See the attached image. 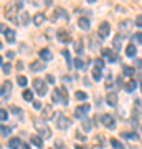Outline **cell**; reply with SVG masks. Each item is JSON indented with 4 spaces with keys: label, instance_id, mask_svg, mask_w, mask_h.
<instances>
[{
    "label": "cell",
    "instance_id": "obj_54",
    "mask_svg": "<svg viewBox=\"0 0 142 149\" xmlns=\"http://www.w3.org/2000/svg\"><path fill=\"white\" fill-rule=\"evenodd\" d=\"M56 149H63V144H61V143H56Z\"/></svg>",
    "mask_w": 142,
    "mask_h": 149
},
{
    "label": "cell",
    "instance_id": "obj_21",
    "mask_svg": "<svg viewBox=\"0 0 142 149\" xmlns=\"http://www.w3.org/2000/svg\"><path fill=\"white\" fill-rule=\"evenodd\" d=\"M81 126H83V129L86 131V133H88V131L91 129V121H89V119H88L86 116L81 118Z\"/></svg>",
    "mask_w": 142,
    "mask_h": 149
},
{
    "label": "cell",
    "instance_id": "obj_35",
    "mask_svg": "<svg viewBox=\"0 0 142 149\" xmlns=\"http://www.w3.org/2000/svg\"><path fill=\"white\" fill-rule=\"evenodd\" d=\"M28 22H30V17H28V13H26V12H21V23H23V25H26Z\"/></svg>",
    "mask_w": 142,
    "mask_h": 149
},
{
    "label": "cell",
    "instance_id": "obj_7",
    "mask_svg": "<svg viewBox=\"0 0 142 149\" xmlns=\"http://www.w3.org/2000/svg\"><path fill=\"white\" fill-rule=\"evenodd\" d=\"M89 109H91V106L88 104V103H84V104H79V106L74 109V114H76L78 118H84L86 116V113L89 111Z\"/></svg>",
    "mask_w": 142,
    "mask_h": 149
},
{
    "label": "cell",
    "instance_id": "obj_37",
    "mask_svg": "<svg viewBox=\"0 0 142 149\" xmlns=\"http://www.w3.org/2000/svg\"><path fill=\"white\" fill-rule=\"evenodd\" d=\"M7 118H8V113L5 109H0V121H7Z\"/></svg>",
    "mask_w": 142,
    "mask_h": 149
},
{
    "label": "cell",
    "instance_id": "obj_19",
    "mask_svg": "<svg viewBox=\"0 0 142 149\" xmlns=\"http://www.w3.org/2000/svg\"><path fill=\"white\" fill-rule=\"evenodd\" d=\"M43 22H45V15H43V13H35V15H33V23H35L37 27H40Z\"/></svg>",
    "mask_w": 142,
    "mask_h": 149
},
{
    "label": "cell",
    "instance_id": "obj_4",
    "mask_svg": "<svg viewBox=\"0 0 142 149\" xmlns=\"http://www.w3.org/2000/svg\"><path fill=\"white\" fill-rule=\"evenodd\" d=\"M33 88H35V91H37L40 96H45L48 93V86L46 83L43 80H40V78H37V80H33Z\"/></svg>",
    "mask_w": 142,
    "mask_h": 149
},
{
    "label": "cell",
    "instance_id": "obj_17",
    "mask_svg": "<svg viewBox=\"0 0 142 149\" xmlns=\"http://www.w3.org/2000/svg\"><path fill=\"white\" fill-rule=\"evenodd\" d=\"M136 53H137V48H136V45H134V43H129V45L126 47V55L132 58V56H134Z\"/></svg>",
    "mask_w": 142,
    "mask_h": 149
},
{
    "label": "cell",
    "instance_id": "obj_45",
    "mask_svg": "<svg viewBox=\"0 0 142 149\" xmlns=\"http://www.w3.org/2000/svg\"><path fill=\"white\" fill-rule=\"evenodd\" d=\"M46 81L50 83V85H53V83H55V76H53V74H48V76H46Z\"/></svg>",
    "mask_w": 142,
    "mask_h": 149
},
{
    "label": "cell",
    "instance_id": "obj_1",
    "mask_svg": "<svg viewBox=\"0 0 142 149\" xmlns=\"http://www.w3.org/2000/svg\"><path fill=\"white\" fill-rule=\"evenodd\" d=\"M53 103H61V104H68V91L64 86L61 88H56L53 91V96H51Z\"/></svg>",
    "mask_w": 142,
    "mask_h": 149
},
{
    "label": "cell",
    "instance_id": "obj_11",
    "mask_svg": "<svg viewBox=\"0 0 142 149\" xmlns=\"http://www.w3.org/2000/svg\"><path fill=\"white\" fill-rule=\"evenodd\" d=\"M15 30H12V28H7L5 30V42L7 43H15Z\"/></svg>",
    "mask_w": 142,
    "mask_h": 149
},
{
    "label": "cell",
    "instance_id": "obj_10",
    "mask_svg": "<svg viewBox=\"0 0 142 149\" xmlns=\"http://www.w3.org/2000/svg\"><path fill=\"white\" fill-rule=\"evenodd\" d=\"M103 55H104L106 58L109 60L111 63H114V61H117V55L114 53V52H111L109 48H104V50H103Z\"/></svg>",
    "mask_w": 142,
    "mask_h": 149
},
{
    "label": "cell",
    "instance_id": "obj_26",
    "mask_svg": "<svg viewBox=\"0 0 142 149\" xmlns=\"http://www.w3.org/2000/svg\"><path fill=\"white\" fill-rule=\"evenodd\" d=\"M74 96H76V100H79V101H83V100H86V98H88V95H86L84 91H76V93H74Z\"/></svg>",
    "mask_w": 142,
    "mask_h": 149
},
{
    "label": "cell",
    "instance_id": "obj_61",
    "mask_svg": "<svg viewBox=\"0 0 142 149\" xmlns=\"http://www.w3.org/2000/svg\"><path fill=\"white\" fill-rule=\"evenodd\" d=\"M0 91H2V88H0Z\"/></svg>",
    "mask_w": 142,
    "mask_h": 149
},
{
    "label": "cell",
    "instance_id": "obj_36",
    "mask_svg": "<svg viewBox=\"0 0 142 149\" xmlns=\"http://www.w3.org/2000/svg\"><path fill=\"white\" fill-rule=\"evenodd\" d=\"M121 136L126 139H137V134H134V133H122Z\"/></svg>",
    "mask_w": 142,
    "mask_h": 149
},
{
    "label": "cell",
    "instance_id": "obj_18",
    "mask_svg": "<svg viewBox=\"0 0 142 149\" xmlns=\"http://www.w3.org/2000/svg\"><path fill=\"white\" fill-rule=\"evenodd\" d=\"M106 101H107V104H111V106H116L117 104V95L109 93V95L106 96Z\"/></svg>",
    "mask_w": 142,
    "mask_h": 149
},
{
    "label": "cell",
    "instance_id": "obj_42",
    "mask_svg": "<svg viewBox=\"0 0 142 149\" xmlns=\"http://www.w3.org/2000/svg\"><path fill=\"white\" fill-rule=\"evenodd\" d=\"M10 71H12V66H10L8 63H5V65H3V73H5V74H8Z\"/></svg>",
    "mask_w": 142,
    "mask_h": 149
},
{
    "label": "cell",
    "instance_id": "obj_24",
    "mask_svg": "<svg viewBox=\"0 0 142 149\" xmlns=\"http://www.w3.org/2000/svg\"><path fill=\"white\" fill-rule=\"evenodd\" d=\"M32 144H35L37 148H42L43 141H42V138H40V136H35V134H33V136H32Z\"/></svg>",
    "mask_w": 142,
    "mask_h": 149
},
{
    "label": "cell",
    "instance_id": "obj_47",
    "mask_svg": "<svg viewBox=\"0 0 142 149\" xmlns=\"http://www.w3.org/2000/svg\"><path fill=\"white\" fill-rule=\"evenodd\" d=\"M15 5H17V8H18V10H21V8H23V3H21V2H15Z\"/></svg>",
    "mask_w": 142,
    "mask_h": 149
},
{
    "label": "cell",
    "instance_id": "obj_23",
    "mask_svg": "<svg viewBox=\"0 0 142 149\" xmlns=\"http://www.w3.org/2000/svg\"><path fill=\"white\" fill-rule=\"evenodd\" d=\"M136 86H137V81H127L126 83V86H124V88H126V91H129V93H131V91H134L136 90Z\"/></svg>",
    "mask_w": 142,
    "mask_h": 149
},
{
    "label": "cell",
    "instance_id": "obj_30",
    "mask_svg": "<svg viewBox=\"0 0 142 149\" xmlns=\"http://www.w3.org/2000/svg\"><path fill=\"white\" fill-rule=\"evenodd\" d=\"M94 68L103 70V68H104V61H103L101 58H96V60H94Z\"/></svg>",
    "mask_w": 142,
    "mask_h": 149
},
{
    "label": "cell",
    "instance_id": "obj_58",
    "mask_svg": "<svg viewBox=\"0 0 142 149\" xmlns=\"http://www.w3.org/2000/svg\"><path fill=\"white\" fill-rule=\"evenodd\" d=\"M0 63H2V56H0Z\"/></svg>",
    "mask_w": 142,
    "mask_h": 149
},
{
    "label": "cell",
    "instance_id": "obj_2",
    "mask_svg": "<svg viewBox=\"0 0 142 149\" xmlns=\"http://www.w3.org/2000/svg\"><path fill=\"white\" fill-rule=\"evenodd\" d=\"M33 126H35V129L42 134L43 138H50L51 136V131H50V128L46 126V123L43 119H33Z\"/></svg>",
    "mask_w": 142,
    "mask_h": 149
},
{
    "label": "cell",
    "instance_id": "obj_6",
    "mask_svg": "<svg viewBox=\"0 0 142 149\" xmlns=\"http://www.w3.org/2000/svg\"><path fill=\"white\" fill-rule=\"evenodd\" d=\"M101 121H103V124H104L107 129L116 128V119L111 116V114H103V116H101Z\"/></svg>",
    "mask_w": 142,
    "mask_h": 149
},
{
    "label": "cell",
    "instance_id": "obj_40",
    "mask_svg": "<svg viewBox=\"0 0 142 149\" xmlns=\"http://www.w3.org/2000/svg\"><path fill=\"white\" fill-rule=\"evenodd\" d=\"M63 56L66 58V61H68V65L71 66V58H69V52H68V50H63Z\"/></svg>",
    "mask_w": 142,
    "mask_h": 149
},
{
    "label": "cell",
    "instance_id": "obj_59",
    "mask_svg": "<svg viewBox=\"0 0 142 149\" xmlns=\"http://www.w3.org/2000/svg\"><path fill=\"white\" fill-rule=\"evenodd\" d=\"M0 149H3V148H2V144H0Z\"/></svg>",
    "mask_w": 142,
    "mask_h": 149
},
{
    "label": "cell",
    "instance_id": "obj_8",
    "mask_svg": "<svg viewBox=\"0 0 142 149\" xmlns=\"http://www.w3.org/2000/svg\"><path fill=\"white\" fill-rule=\"evenodd\" d=\"M42 116H43L45 121H46V119H51V118L55 116V111H53L51 104H45V106L42 108Z\"/></svg>",
    "mask_w": 142,
    "mask_h": 149
},
{
    "label": "cell",
    "instance_id": "obj_57",
    "mask_svg": "<svg viewBox=\"0 0 142 149\" xmlns=\"http://www.w3.org/2000/svg\"><path fill=\"white\" fill-rule=\"evenodd\" d=\"M141 91H142V81H141Z\"/></svg>",
    "mask_w": 142,
    "mask_h": 149
},
{
    "label": "cell",
    "instance_id": "obj_33",
    "mask_svg": "<svg viewBox=\"0 0 142 149\" xmlns=\"http://www.w3.org/2000/svg\"><path fill=\"white\" fill-rule=\"evenodd\" d=\"M17 81H18V85H20V86H26V83H28V80H26L23 74H20V76L17 78Z\"/></svg>",
    "mask_w": 142,
    "mask_h": 149
},
{
    "label": "cell",
    "instance_id": "obj_53",
    "mask_svg": "<svg viewBox=\"0 0 142 149\" xmlns=\"http://www.w3.org/2000/svg\"><path fill=\"white\" fill-rule=\"evenodd\" d=\"M20 149H30V146H28V144H21Z\"/></svg>",
    "mask_w": 142,
    "mask_h": 149
},
{
    "label": "cell",
    "instance_id": "obj_41",
    "mask_svg": "<svg viewBox=\"0 0 142 149\" xmlns=\"http://www.w3.org/2000/svg\"><path fill=\"white\" fill-rule=\"evenodd\" d=\"M134 42H139V43H142V32H137L136 35H134Z\"/></svg>",
    "mask_w": 142,
    "mask_h": 149
},
{
    "label": "cell",
    "instance_id": "obj_44",
    "mask_svg": "<svg viewBox=\"0 0 142 149\" xmlns=\"http://www.w3.org/2000/svg\"><path fill=\"white\" fill-rule=\"evenodd\" d=\"M136 25L139 28H142V15H137V18H136Z\"/></svg>",
    "mask_w": 142,
    "mask_h": 149
},
{
    "label": "cell",
    "instance_id": "obj_56",
    "mask_svg": "<svg viewBox=\"0 0 142 149\" xmlns=\"http://www.w3.org/2000/svg\"><path fill=\"white\" fill-rule=\"evenodd\" d=\"M76 149H86L84 146H76Z\"/></svg>",
    "mask_w": 142,
    "mask_h": 149
},
{
    "label": "cell",
    "instance_id": "obj_52",
    "mask_svg": "<svg viewBox=\"0 0 142 149\" xmlns=\"http://www.w3.org/2000/svg\"><path fill=\"white\" fill-rule=\"evenodd\" d=\"M136 106H141V108H142V100H137V101H136Z\"/></svg>",
    "mask_w": 142,
    "mask_h": 149
},
{
    "label": "cell",
    "instance_id": "obj_43",
    "mask_svg": "<svg viewBox=\"0 0 142 149\" xmlns=\"http://www.w3.org/2000/svg\"><path fill=\"white\" fill-rule=\"evenodd\" d=\"M10 109H12V113H13V114H21V109H20V108H17V106H10Z\"/></svg>",
    "mask_w": 142,
    "mask_h": 149
},
{
    "label": "cell",
    "instance_id": "obj_49",
    "mask_svg": "<svg viewBox=\"0 0 142 149\" xmlns=\"http://www.w3.org/2000/svg\"><path fill=\"white\" fill-rule=\"evenodd\" d=\"M13 56H15L13 52H7V58H13Z\"/></svg>",
    "mask_w": 142,
    "mask_h": 149
},
{
    "label": "cell",
    "instance_id": "obj_60",
    "mask_svg": "<svg viewBox=\"0 0 142 149\" xmlns=\"http://www.w3.org/2000/svg\"><path fill=\"white\" fill-rule=\"evenodd\" d=\"M0 48H2V42H0Z\"/></svg>",
    "mask_w": 142,
    "mask_h": 149
},
{
    "label": "cell",
    "instance_id": "obj_55",
    "mask_svg": "<svg viewBox=\"0 0 142 149\" xmlns=\"http://www.w3.org/2000/svg\"><path fill=\"white\" fill-rule=\"evenodd\" d=\"M136 65H139V66H142V60H136Z\"/></svg>",
    "mask_w": 142,
    "mask_h": 149
},
{
    "label": "cell",
    "instance_id": "obj_28",
    "mask_svg": "<svg viewBox=\"0 0 142 149\" xmlns=\"http://www.w3.org/2000/svg\"><path fill=\"white\" fill-rule=\"evenodd\" d=\"M73 63H74V66H76L78 70H84V61H83L81 58H76Z\"/></svg>",
    "mask_w": 142,
    "mask_h": 149
},
{
    "label": "cell",
    "instance_id": "obj_38",
    "mask_svg": "<svg viewBox=\"0 0 142 149\" xmlns=\"http://www.w3.org/2000/svg\"><path fill=\"white\" fill-rule=\"evenodd\" d=\"M124 74H127V76L134 74V68L132 66H124Z\"/></svg>",
    "mask_w": 142,
    "mask_h": 149
},
{
    "label": "cell",
    "instance_id": "obj_15",
    "mask_svg": "<svg viewBox=\"0 0 142 149\" xmlns=\"http://www.w3.org/2000/svg\"><path fill=\"white\" fill-rule=\"evenodd\" d=\"M40 58L45 60V61H50V60L53 58V55L48 48H43V50H40Z\"/></svg>",
    "mask_w": 142,
    "mask_h": 149
},
{
    "label": "cell",
    "instance_id": "obj_32",
    "mask_svg": "<svg viewBox=\"0 0 142 149\" xmlns=\"http://www.w3.org/2000/svg\"><path fill=\"white\" fill-rule=\"evenodd\" d=\"M10 131H12V129L8 128V126H0V134H2V136H8Z\"/></svg>",
    "mask_w": 142,
    "mask_h": 149
},
{
    "label": "cell",
    "instance_id": "obj_34",
    "mask_svg": "<svg viewBox=\"0 0 142 149\" xmlns=\"http://www.w3.org/2000/svg\"><path fill=\"white\" fill-rule=\"evenodd\" d=\"M131 25H132V23H131L129 20H126V22H121V28H122V30H126V32H129V30H131V28H129Z\"/></svg>",
    "mask_w": 142,
    "mask_h": 149
},
{
    "label": "cell",
    "instance_id": "obj_27",
    "mask_svg": "<svg viewBox=\"0 0 142 149\" xmlns=\"http://www.w3.org/2000/svg\"><path fill=\"white\" fill-rule=\"evenodd\" d=\"M101 76H103L101 70H98V68L93 70V78H94V81H99V80H101Z\"/></svg>",
    "mask_w": 142,
    "mask_h": 149
},
{
    "label": "cell",
    "instance_id": "obj_5",
    "mask_svg": "<svg viewBox=\"0 0 142 149\" xmlns=\"http://www.w3.org/2000/svg\"><path fill=\"white\" fill-rule=\"evenodd\" d=\"M55 123H56V128H58V129H68L69 124H71V121H69L66 116H63V114H58Z\"/></svg>",
    "mask_w": 142,
    "mask_h": 149
},
{
    "label": "cell",
    "instance_id": "obj_31",
    "mask_svg": "<svg viewBox=\"0 0 142 149\" xmlns=\"http://www.w3.org/2000/svg\"><path fill=\"white\" fill-rule=\"evenodd\" d=\"M74 50H76V53H81V50H83V42L81 40L74 42Z\"/></svg>",
    "mask_w": 142,
    "mask_h": 149
},
{
    "label": "cell",
    "instance_id": "obj_29",
    "mask_svg": "<svg viewBox=\"0 0 142 149\" xmlns=\"http://www.w3.org/2000/svg\"><path fill=\"white\" fill-rule=\"evenodd\" d=\"M111 146H114V149H124V144H121L117 139H111Z\"/></svg>",
    "mask_w": 142,
    "mask_h": 149
},
{
    "label": "cell",
    "instance_id": "obj_39",
    "mask_svg": "<svg viewBox=\"0 0 142 149\" xmlns=\"http://www.w3.org/2000/svg\"><path fill=\"white\" fill-rule=\"evenodd\" d=\"M60 38H61L64 43H69V38H68V35H66L64 32H60Z\"/></svg>",
    "mask_w": 142,
    "mask_h": 149
},
{
    "label": "cell",
    "instance_id": "obj_9",
    "mask_svg": "<svg viewBox=\"0 0 142 149\" xmlns=\"http://www.w3.org/2000/svg\"><path fill=\"white\" fill-rule=\"evenodd\" d=\"M98 33H99L101 38L107 37V35H109V23H107V22H103L99 25V28H98Z\"/></svg>",
    "mask_w": 142,
    "mask_h": 149
},
{
    "label": "cell",
    "instance_id": "obj_46",
    "mask_svg": "<svg viewBox=\"0 0 142 149\" xmlns=\"http://www.w3.org/2000/svg\"><path fill=\"white\" fill-rule=\"evenodd\" d=\"M33 106H35V109H42V103H40V101H33Z\"/></svg>",
    "mask_w": 142,
    "mask_h": 149
},
{
    "label": "cell",
    "instance_id": "obj_12",
    "mask_svg": "<svg viewBox=\"0 0 142 149\" xmlns=\"http://www.w3.org/2000/svg\"><path fill=\"white\" fill-rule=\"evenodd\" d=\"M21 139L20 138H12L10 141H8V148L10 149H20L21 148Z\"/></svg>",
    "mask_w": 142,
    "mask_h": 149
},
{
    "label": "cell",
    "instance_id": "obj_14",
    "mask_svg": "<svg viewBox=\"0 0 142 149\" xmlns=\"http://www.w3.org/2000/svg\"><path fill=\"white\" fill-rule=\"evenodd\" d=\"M12 93V83L10 81H5L3 83V86H2V96H5V98H8Z\"/></svg>",
    "mask_w": 142,
    "mask_h": 149
},
{
    "label": "cell",
    "instance_id": "obj_51",
    "mask_svg": "<svg viewBox=\"0 0 142 149\" xmlns=\"http://www.w3.org/2000/svg\"><path fill=\"white\" fill-rule=\"evenodd\" d=\"M76 138H78V139H86V136H83L81 133H76Z\"/></svg>",
    "mask_w": 142,
    "mask_h": 149
},
{
    "label": "cell",
    "instance_id": "obj_20",
    "mask_svg": "<svg viewBox=\"0 0 142 149\" xmlns=\"http://www.w3.org/2000/svg\"><path fill=\"white\" fill-rule=\"evenodd\" d=\"M43 68H45V65H43L42 61H33V63L30 65V70H32V71H42Z\"/></svg>",
    "mask_w": 142,
    "mask_h": 149
},
{
    "label": "cell",
    "instance_id": "obj_50",
    "mask_svg": "<svg viewBox=\"0 0 142 149\" xmlns=\"http://www.w3.org/2000/svg\"><path fill=\"white\" fill-rule=\"evenodd\" d=\"M5 30H7V27L3 25V23H0V32H3V33H5Z\"/></svg>",
    "mask_w": 142,
    "mask_h": 149
},
{
    "label": "cell",
    "instance_id": "obj_3",
    "mask_svg": "<svg viewBox=\"0 0 142 149\" xmlns=\"http://www.w3.org/2000/svg\"><path fill=\"white\" fill-rule=\"evenodd\" d=\"M17 12H18V8H17L15 2L13 3H7L5 5V17L7 18H10V20H13L15 23H18V18H17Z\"/></svg>",
    "mask_w": 142,
    "mask_h": 149
},
{
    "label": "cell",
    "instance_id": "obj_25",
    "mask_svg": "<svg viewBox=\"0 0 142 149\" xmlns=\"http://www.w3.org/2000/svg\"><path fill=\"white\" fill-rule=\"evenodd\" d=\"M23 100L25 101H33V93L30 90H25L23 91Z\"/></svg>",
    "mask_w": 142,
    "mask_h": 149
},
{
    "label": "cell",
    "instance_id": "obj_13",
    "mask_svg": "<svg viewBox=\"0 0 142 149\" xmlns=\"http://www.w3.org/2000/svg\"><path fill=\"white\" fill-rule=\"evenodd\" d=\"M56 18H68V15H66V12H64L63 8H60L58 7V8H55V15L51 17V20L55 22Z\"/></svg>",
    "mask_w": 142,
    "mask_h": 149
},
{
    "label": "cell",
    "instance_id": "obj_22",
    "mask_svg": "<svg viewBox=\"0 0 142 149\" xmlns=\"http://www.w3.org/2000/svg\"><path fill=\"white\" fill-rule=\"evenodd\" d=\"M122 37L121 35H116V37H114V40H112V45H114V48H116V50H121V47H122Z\"/></svg>",
    "mask_w": 142,
    "mask_h": 149
},
{
    "label": "cell",
    "instance_id": "obj_16",
    "mask_svg": "<svg viewBox=\"0 0 142 149\" xmlns=\"http://www.w3.org/2000/svg\"><path fill=\"white\" fill-rule=\"evenodd\" d=\"M78 25H79V28H83V30H89V18L81 17L78 20Z\"/></svg>",
    "mask_w": 142,
    "mask_h": 149
},
{
    "label": "cell",
    "instance_id": "obj_48",
    "mask_svg": "<svg viewBox=\"0 0 142 149\" xmlns=\"http://www.w3.org/2000/svg\"><path fill=\"white\" fill-rule=\"evenodd\" d=\"M17 70H18V71H20V70H23V63H21V61H18V63H17Z\"/></svg>",
    "mask_w": 142,
    "mask_h": 149
}]
</instances>
